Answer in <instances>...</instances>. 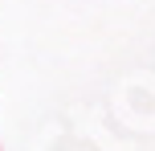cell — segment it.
Returning <instances> with one entry per match:
<instances>
[]
</instances>
